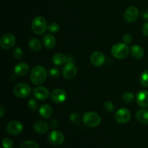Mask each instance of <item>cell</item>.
<instances>
[{
    "label": "cell",
    "mask_w": 148,
    "mask_h": 148,
    "mask_svg": "<svg viewBox=\"0 0 148 148\" xmlns=\"http://www.w3.org/2000/svg\"><path fill=\"white\" fill-rule=\"evenodd\" d=\"M47 77L46 69L43 66H34L30 72V78L32 83L36 85H40L44 83Z\"/></svg>",
    "instance_id": "1"
},
{
    "label": "cell",
    "mask_w": 148,
    "mask_h": 148,
    "mask_svg": "<svg viewBox=\"0 0 148 148\" xmlns=\"http://www.w3.org/2000/svg\"><path fill=\"white\" fill-rule=\"evenodd\" d=\"M82 121L87 127L94 128L101 124V118L97 113L93 111H87L82 116Z\"/></svg>",
    "instance_id": "2"
},
{
    "label": "cell",
    "mask_w": 148,
    "mask_h": 148,
    "mask_svg": "<svg viewBox=\"0 0 148 148\" xmlns=\"http://www.w3.org/2000/svg\"><path fill=\"white\" fill-rule=\"evenodd\" d=\"M31 28L33 33L36 35H42L48 29L46 19L42 16H38L33 20L31 23Z\"/></svg>",
    "instance_id": "3"
},
{
    "label": "cell",
    "mask_w": 148,
    "mask_h": 148,
    "mask_svg": "<svg viewBox=\"0 0 148 148\" xmlns=\"http://www.w3.org/2000/svg\"><path fill=\"white\" fill-rule=\"evenodd\" d=\"M130 48L126 43H116L111 48V53L113 56L118 59H123L127 58L130 53Z\"/></svg>",
    "instance_id": "4"
},
{
    "label": "cell",
    "mask_w": 148,
    "mask_h": 148,
    "mask_svg": "<svg viewBox=\"0 0 148 148\" xmlns=\"http://www.w3.org/2000/svg\"><path fill=\"white\" fill-rule=\"evenodd\" d=\"M14 93L17 98H25L31 93V88L27 83L20 82L14 86Z\"/></svg>",
    "instance_id": "5"
},
{
    "label": "cell",
    "mask_w": 148,
    "mask_h": 148,
    "mask_svg": "<svg viewBox=\"0 0 148 148\" xmlns=\"http://www.w3.org/2000/svg\"><path fill=\"white\" fill-rule=\"evenodd\" d=\"M16 38L11 33H6L0 39V46L4 50H9L14 46Z\"/></svg>",
    "instance_id": "6"
},
{
    "label": "cell",
    "mask_w": 148,
    "mask_h": 148,
    "mask_svg": "<svg viewBox=\"0 0 148 148\" xmlns=\"http://www.w3.org/2000/svg\"><path fill=\"white\" fill-rule=\"evenodd\" d=\"M114 118H115L116 121L119 124H126V123L129 122L131 119V113L128 109L125 108H119L116 112Z\"/></svg>",
    "instance_id": "7"
},
{
    "label": "cell",
    "mask_w": 148,
    "mask_h": 148,
    "mask_svg": "<svg viewBox=\"0 0 148 148\" xmlns=\"http://www.w3.org/2000/svg\"><path fill=\"white\" fill-rule=\"evenodd\" d=\"M23 124L18 121H10L6 127V131L10 135H18L23 132Z\"/></svg>",
    "instance_id": "8"
},
{
    "label": "cell",
    "mask_w": 148,
    "mask_h": 148,
    "mask_svg": "<svg viewBox=\"0 0 148 148\" xmlns=\"http://www.w3.org/2000/svg\"><path fill=\"white\" fill-rule=\"evenodd\" d=\"M49 143L51 145L54 146H60L64 142V136L62 134L61 132L56 131V130H53V131L51 132L49 134Z\"/></svg>",
    "instance_id": "9"
},
{
    "label": "cell",
    "mask_w": 148,
    "mask_h": 148,
    "mask_svg": "<svg viewBox=\"0 0 148 148\" xmlns=\"http://www.w3.org/2000/svg\"><path fill=\"white\" fill-rule=\"evenodd\" d=\"M77 73V68L72 62H67L63 69V76L66 79H72L75 77Z\"/></svg>",
    "instance_id": "10"
},
{
    "label": "cell",
    "mask_w": 148,
    "mask_h": 148,
    "mask_svg": "<svg viewBox=\"0 0 148 148\" xmlns=\"http://www.w3.org/2000/svg\"><path fill=\"white\" fill-rule=\"evenodd\" d=\"M139 16V10L136 7L131 6L126 10L124 12V19L128 23H133Z\"/></svg>",
    "instance_id": "11"
},
{
    "label": "cell",
    "mask_w": 148,
    "mask_h": 148,
    "mask_svg": "<svg viewBox=\"0 0 148 148\" xmlns=\"http://www.w3.org/2000/svg\"><path fill=\"white\" fill-rule=\"evenodd\" d=\"M106 60L105 55L103 52L97 51L93 52L90 56V62L95 66H101L104 64Z\"/></svg>",
    "instance_id": "12"
},
{
    "label": "cell",
    "mask_w": 148,
    "mask_h": 148,
    "mask_svg": "<svg viewBox=\"0 0 148 148\" xmlns=\"http://www.w3.org/2000/svg\"><path fill=\"white\" fill-rule=\"evenodd\" d=\"M51 100L56 103H62L65 101L66 98V93L62 89H55L51 94Z\"/></svg>",
    "instance_id": "13"
},
{
    "label": "cell",
    "mask_w": 148,
    "mask_h": 148,
    "mask_svg": "<svg viewBox=\"0 0 148 148\" xmlns=\"http://www.w3.org/2000/svg\"><path fill=\"white\" fill-rule=\"evenodd\" d=\"M33 95L36 97V99L40 100V101H44L47 99L49 96V91L45 87L39 86L35 88L33 90Z\"/></svg>",
    "instance_id": "14"
},
{
    "label": "cell",
    "mask_w": 148,
    "mask_h": 148,
    "mask_svg": "<svg viewBox=\"0 0 148 148\" xmlns=\"http://www.w3.org/2000/svg\"><path fill=\"white\" fill-rule=\"evenodd\" d=\"M137 104L142 108L148 107V91L141 90L137 93L136 97Z\"/></svg>",
    "instance_id": "15"
},
{
    "label": "cell",
    "mask_w": 148,
    "mask_h": 148,
    "mask_svg": "<svg viewBox=\"0 0 148 148\" xmlns=\"http://www.w3.org/2000/svg\"><path fill=\"white\" fill-rule=\"evenodd\" d=\"M33 129L38 134H45L49 130V126L45 121H41V120H38L36 121L33 124Z\"/></svg>",
    "instance_id": "16"
},
{
    "label": "cell",
    "mask_w": 148,
    "mask_h": 148,
    "mask_svg": "<svg viewBox=\"0 0 148 148\" xmlns=\"http://www.w3.org/2000/svg\"><path fill=\"white\" fill-rule=\"evenodd\" d=\"M29 72V66L25 62L17 64L14 67V73L20 77L25 76Z\"/></svg>",
    "instance_id": "17"
},
{
    "label": "cell",
    "mask_w": 148,
    "mask_h": 148,
    "mask_svg": "<svg viewBox=\"0 0 148 148\" xmlns=\"http://www.w3.org/2000/svg\"><path fill=\"white\" fill-rule=\"evenodd\" d=\"M43 44L47 49H52L56 44V40L54 36L51 34H46L43 38Z\"/></svg>",
    "instance_id": "18"
},
{
    "label": "cell",
    "mask_w": 148,
    "mask_h": 148,
    "mask_svg": "<svg viewBox=\"0 0 148 148\" xmlns=\"http://www.w3.org/2000/svg\"><path fill=\"white\" fill-rule=\"evenodd\" d=\"M39 114L43 119H49L53 114V109L48 104H43L39 108Z\"/></svg>",
    "instance_id": "19"
},
{
    "label": "cell",
    "mask_w": 148,
    "mask_h": 148,
    "mask_svg": "<svg viewBox=\"0 0 148 148\" xmlns=\"http://www.w3.org/2000/svg\"><path fill=\"white\" fill-rule=\"evenodd\" d=\"M68 58L63 53H55L52 57V62L57 66H62L64 64H66Z\"/></svg>",
    "instance_id": "20"
},
{
    "label": "cell",
    "mask_w": 148,
    "mask_h": 148,
    "mask_svg": "<svg viewBox=\"0 0 148 148\" xmlns=\"http://www.w3.org/2000/svg\"><path fill=\"white\" fill-rule=\"evenodd\" d=\"M130 52H131L132 56L137 59H140L143 58L144 56V49L142 46H138V45H134L130 49Z\"/></svg>",
    "instance_id": "21"
},
{
    "label": "cell",
    "mask_w": 148,
    "mask_h": 148,
    "mask_svg": "<svg viewBox=\"0 0 148 148\" xmlns=\"http://www.w3.org/2000/svg\"><path fill=\"white\" fill-rule=\"evenodd\" d=\"M136 118L140 123L148 124V111L146 109H140L136 114Z\"/></svg>",
    "instance_id": "22"
},
{
    "label": "cell",
    "mask_w": 148,
    "mask_h": 148,
    "mask_svg": "<svg viewBox=\"0 0 148 148\" xmlns=\"http://www.w3.org/2000/svg\"><path fill=\"white\" fill-rule=\"evenodd\" d=\"M28 47L32 51L38 52L42 48L41 42L37 38H31L28 42Z\"/></svg>",
    "instance_id": "23"
},
{
    "label": "cell",
    "mask_w": 148,
    "mask_h": 148,
    "mask_svg": "<svg viewBox=\"0 0 148 148\" xmlns=\"http://www.w3.org/2000/svg\"><path fill=\"white\" fill-rule=\"evenodd\" d=\"M20 148H40L38 145L34 141L32 140H27V141L24 142L23 144L20 145Z\"/></svg>",
    "instance_id": "24"
},
{
    "label": "cell",
    "mask_w": 148,
    "mask_h": 148,
    "mask_svg": "<svg viewBox=\"0 0 148 148\" xmlns=\"http://www.w3.org/2000/svg\"><path fill=\"white\" fill-rule=\"evenodd\" d=\"M134 94L131 92H126L123 94L122 99L126 103H130L134 101Z\"/></svg>",
    "instance_id": "25"
},
{
    "label": "cell",
    "mask_w": 148,
    "mask_h": 148,
    "mask_svg": "<svg viewBox=\"0 0 148 148\" xmlns=\"http://www.w3.org/2000/svg\"><path fill=\"white\" fill-rule=\"evenodd\" d=\"M140 83L143 86L148 87V70L145 71L143 72V74L140 76Z\"/></svg>",
    "instance_id": "26"
},
{
    "label": "cell",
    "mask_w": 148,
    "mask_h": 148,
    "mask_svg": "<svg viewBox=\"0 0 148 148\" xmlns=\"http://www.w3.org/2000/svg\"><path fill=\"white\" fill-rule=\"evenodd\" d=\"M69 119L72 121L73 124H79V122H80V116L78 113L77 112H72V114L69 116Z\"/></svg>",
    "instance_id": "27"
},
{
    "label": "cell",
    "mask_w": 148,
    "mask_h": 148,
    "mask_svg": "<svg viewBox=\"0 0 148 148\" xmlns=\"http://www.w3.org/2000/svg\"><path fill=\"white\" fill-rule=\"evenodd\" d=\"M48 30L51 33H57L60 30V26L56 23H52L48 26Z\"/></svg>",
    "instance_id": "28"
},
{
    "label": "cell",
    "mask_w": 148,
    "mask_h": 148,
    "mask_svg": "<svg viewBox=\"0 0 148 148\" xmlns=\"http://www.w3.org/2000/svg\"><path fill=\"white\" fill-rule=\"evenodd\" d=\"M12 54L14 56V57L17 59H20L23 56V52L20 48L17 47L14 49L12 52Z\"/></svg>",
    "instance_id": "29"
},
{
    "label": "cell",
    "mask_w": 148,
    "mask_h": 148,
    "mask_svg": "<svg viewBox=\"0 0 148 148\" xmlns=\"http://www.w3.org/2000/svg\"><path fill=\"white\" fill-rule=\"evenodd\" d=\"M49 75L53 78H56L60 75V71L56 67H51L49 69Z\"/></svg>",
    "instance_id": "30"
},
{
    "label": "cell",
    "mask_w": 148,
    "mask_h": 148,
    "mask_svg": "<svg viewBox=\"0 0 148 148\" xmlns=\"http://www.w3.org/2000/svg\"><path fill=\"white\" fill-rule=\"evenodd\" d=\"M103 106L107 112L112 113L113 111H114V105L112 102H111V101H106V102L104 103Z\"/></svg>",
    "instance_id": "31"
},
{
    "label": "cell",
    "mask_w": 148,
    "mask_h": 148,
    "mask_svg": "<svg viewBox=\"0 0 148 148\" xmlns=\"http://www.w3.org/2000/svg\"><path fill=\"white\" fill-rule=\"evenodd\" d=\"M2 146L4 148H12L13 147L12 140L6 137L2 140Z\"/></svg>",
    "instance_id": "32"
},
{
    "label": "cell",
    "mask_w": 148,
    "mask_h": 148,
    "mask_svg": "<svg viewBox=\"0 0 148 148\" xmlns=\"http://www.w3.org/2000/svg\"><path fill=\"white\" fill-rule=\"evenodd\" d=\"M38 103L36 100L33 99V98H30V100L28 101V107L30 108V110L32 111H36V109L38 108Z\"/></svg>",
    "instance_id": "33"
},
{
    "label": "cell",
    "mask_w": 148,
    "mask_h": 148,
    "mask_svg": "<svg viewBox=\"0 0 148 148\" xmlns=\"http://www.w3.org/2000/svg\"><path fill=\"white\" fill-rule=\"evenodd\" d=\"M123 40L126 44H130L132 41V36L130 34H125L123 37Z\"/></svg>",
    "instance_id": "34"
},
{
    "label": "cell",
    "mask_w": 148,
    "mask_h": 148,
    "mask_svg": "<svg viewBox=\"0 0 148 148\" xmlns=\"http://www.w3.org/2000/svg\"><path fill=\"white\" fill-rule=\"evenodd\" d=\"M142 32H143V35L148 36V22L145 23L143 25V27H142Z\"/></svg>",
    "instance_id": "35"
},
{
    "label": "cell",
    "mask_w": 148,
    "mask_h": 148,
    "mask_svg": "<svg viewBox=\"0 0 148 148\" xmlns=\"http://www.w3.org/2000/svg\"><path fill=\"white\" fill-rule=\"evenodd\" d=\"M51 125L52 128L56 129L57 128V127L59 126V121L56 119H53L51 121Z\"/></svg>",
    "instance_id": "36"
},
{
    "label": "cell",
    "mask_w": 148,
    "mask_h": 148,
    "mask_svg": "<svg viewBox=\"0 0 148 148\" xmlns=\"http://www.w3.org/2000/svg\"><path fill=\"white\" fill-rule=\"evenodd\" d=\"M142 17L145 20H147L148 19V10H145L143 13H142Z\"/></svg>",
    "instance_id": "37"
},
{
    "label": "cell",
    "mask_w": 148,
    "mask_h": 148,
    "mask_svg": "<svg viewBox=\"0 0 148 148\" xmlns=\"http://www.w3.org/2000/svg\"><path fill=\"white\" fill-rule=\"evenodd\" d=\"M4 114V108L2 106H0V118H2Z\"/></svg>",
    "instance_id": "38"
}]
</instances>
